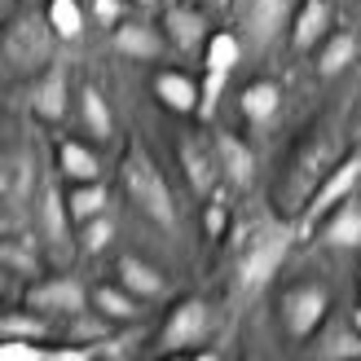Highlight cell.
Segmentation results:
<instances>
[{
	"mask_svg": "<svg viewBox=\"0 0 361 361\" xmlns=\"http://www.w3.org/2000/svg\"><path fill=\"white\" fill-rule=\"evenodd\" d=\"M339 164V137H335V128H322L304 141V150L295 154V164H291V172H286V180H282V203H286V212H300V207H309V198H313V190L326 180V172Z\"/></svg>",
	"mask_w": 361,
	"mask_h": 361,
	"instance_id": "cell-3",
	"label": "cell"
},
{
	"mask_svg": "<svg viewBox=\"0 0 361 361\" xmlns=\"http://www.w3.org/2000/svg\"><path fill=\"white\" fill-rule=\"evenodd\" d=\"M53 44H58V31L49 27V13H23L5 31V66L40 75L53 66Z\"/></svg>",
	"mask_w": 361,
	"mask_h": 361,
	"instance_id": "cell-4",
	"label": "cell"
},
{
	"mask_svg": "<svg viewBox=\"0 0 361 361\" xmlns=\"http://www.w3.org/2000/svg\"><path fill=\"white\" fill-rule=\"evenodd\" d=\"M115 49L123 58H159L164 40H159V31L146 27V23H119L115 27Z\"/></svg>",
	"mask_w": 361,
	"mask_h": 361,
	"instance_id": "cell-23",
	"label": "cell"
},
{
	"mask_svg": "<svg viewBox=\"0 0 361 361\" xmlns=\"http://www.w3.org/2000/svg\"><path fill=\"white\" fill-rule=\"evenodd\" d=\"M225 225H229V207L212 194V203H207V233H212V238H221Z\"/></svg>",
	"mask_w": 361,
	"mask_h": 361,
	"instance_id": "cell-34",
	"label": "cell"
},
{
	"mask_svg": "<svg viewBox=\"0 0 361 361\" xmlns=\"http://www.w3.org/2000/svg\"><path fill=\"white\" fill-rule=\"evenodd\" d=\"M286 13H291V0H256L247 13V27H251V40L269 44L274 35L286 27Z\"/></svg>",
	"mask_w": 361,
	"mask_h": 361,
	"instance_id": "cell-20",
	"label": "cell"
},
{
	"mask_svg": "<svg viewBox=\"0 0 361 361\" xmlns=\"http://www.w3.org/2000/svg\"><path fill=\"white\" fill-rule=\"evenodd\" d=\"M238 53H243V44L233 40L229 31H216L203 44V102H198V119L216 115L221 93H225V80L233 75V66H238Z\"/></svg>",
	"mask_w": 361,
	"mask_h": 361,
	"instance_id": "cell-5",
	"label": "cell"
},
{
	"mask_svg": "<svg viewBox=\"0 0 361 361\" xmlns=\"http://www.w3.org/2000/svg\"><path fill=\"white\" fill-rule=\"evenodd\" d=\"M93 13H97V23L115 27L119 23V0H93Z\"/></svg>",
	"mask_w": 361,
	"mask_h": 361,
	"instance_id": "cell-36",
	"label": "cell"
},
{
	"mask_svg": "<svg viewBox=\"0 0 361 361\" xmlns=\"http://www.w3.org/2000/svg\"><path fill=\"white\" fill-rule=\"evenodd\" d=\"M317 361H361V331H331L317 348Z\"/></svg>",
	"mask_w": 361,
	"mask_h": 361,
	"instance_id": "cell-29",
	"label": "cell"
},
{
	"mask_svg": "<svg viewBox=\"0 0 361 361\" xmlns=\"http://www.w3.org/2000/svg\"><path fill=\"white\" fill-rule=\"evenodd\" d=\"M71 203L58 194V180H44V190H40V229H44V238L49 247L58 251V256H66L71 251Z\"/></svg>",
	"mask_w": 361,
	"mask_h": 361,
	"instance_id": "cell-12",
	"label": "cell"
},
{
	"mask_svg": "<svg viewBox=\"0 0 361 361\" xmlns=\"http://www.w3.org/2000/svg\"><path fill=\"white\" fill-rule=\"evenodd\" d=\"M119 282L128 286L137 300H159V295L168 291V274H164V269H154V264H146L141 256H123L119 260Z\"/></svg>",
	"mask_w": 361,
	"mask_h": 361,
	"instance_id": "cell-18",
	"label": "cell"
},
{
	"mask_svg": "<svg viewBox=\"0 0 361 361\" xmlns=\"http://www.w3.org/2000/svg\"><path fill=\"white\" fill-rule=\"evenodd\" d=\"M123 194L133 198V207L141 216H150L154 225L172 229L176 225V203H172V190L159 164L150 159V150L141 141H128V154H123Z\"/></svg>",
	"mask_w": 361,
	"mask_h": 361,
	"instance_id": "cell-2",
	"label": "cell"
},
{
	"mask_svg": "<svg viewBox=\"0 0 361 361\" xmlns=\"http://www.w3.org/2000/svg\"><path fill=\"white\" fill-rule=\"evenodd\" d=\"M331 35V5L326 0H304L291 18V49H317Z\"/></svg>",
	"mask_w": 361,
	"mask_h": 361,
	"instance_id": "cell-15",
	"label": "cell"
},
{
	"mask_svg": "<svg viewBox=\"0 0 361 361\" xmlns=\"http://www.w3.org/2000/svg\"><path fill=\"white\" fill-rule=\"evenodd\" d=\"M164 31H168V40L176 49H185V53H194L198 44L212 40V35H207V18L198 9H190V5H172L164 13Z\"/></svg>",
	"mask_w": 361,
	"mask_h": 361,
	"instance_id": "cell-16",
	"label": "cell"
},
{
	"mask_svg": "<svg viewBox=\"0 0 361 361\" xmlns=\"http://www.w3.org/2000/svg\"><path fill=\"white\" fill-rule=\"evenodd\" d=\"M137 5H154V0H137Z\"/></svg>",
	"mask_w": 361,
	"mask_h": 361,
	"instance_id": "cell-40",
	"label": "cell"
},
{
	"mask_svg": "<svg viewBox=\"0 0 361 361\" xmlns=\"http://www.w3.org/2000/svg\"><path fill=\"white\" fill-rule=\"evenodd\" d=\"M0 361H44V348H35L31 339H5Z\"/></svg>",
	"mask_w": 361,
	"mask_h": 361,
	"instance_id": "cell-33",
	"label": "cell"
},
{
	"mask_svg": "<svg viewBox=\"0 0 361 361\" xmlns=\"http://www.w3.org/2000/svg\"><path fill=\"white\" fill-rule=\"evenodd\" d=\"M111 233H115V225L106 221V216H93V221H84V229H80V251H84V256H97V251H106Z\"/></svg>",
	"mask_w": 361,
	"mask_h": 361,
	"instance_id": "cell-31",
	"label": "cell"
},
{
	"mask_svg": "<svg viewBox=\"0 0 361 361\" xmlns=\"http://www.w3.org/2000/svg\"><path fill=\"white\" fill-rule=\"evenodd\" d=\"M44 361H53V353H44Z\"/></svg>",
	"mask_w": 361,
	"mask_h": 361,
	"instance_id": "cell-42",
	"label": "cell"
},
{
	"mask_svg": "<svg viewBox=\"0 0 361 361\" xmlns=\"http://www.w3.org/2000/svg\"><path fill=\"white\" fill-rule=\"evenodd\" d=\"M317 238L326 243V247H344V251H353V247H361V203L357 198H344L331 216H322L317 221Z\"/></svg>",
	"mask_w": 361,
	"mask_h": 361,
	"instance_id": "cell-13",
	"label": "cell"
},
{
	"mask_svg": "<svg viewBox=\"0 0 361 361\" xmlns=\"http://www.w3.org/2000/svg\"><path fill=\"white\" fill-rule=\"evenodd\" d=\"M88 300H93V309L106 313L111 322H133V317L141 313V309H137V295L128 291V286H97Z\"/></svg>",
	"mask_w": 361,
	"mask_h": 361,
	"instance_id": "cell-25",
	"label": "cell"
},
{
	"mask_svg": "<svg viewBox=\"0 0 361 361\" xmlns=\"http://www.w3.org/2000/svg\"><path fill=\"white\" fill-rule=\"evenodd\" d=\"M353 326H357V331H361V309H357V313H353Z\"/></svg>",
	"mask_w": 361,
	"mask_h": 361,
	"instance_id": "cell-37",
	"label": "cell"
},
{
	"mask_svg": "<svg viewBox=\"0 0 361 361\" xmlns=\"http://www.w3.org/2000/svg\"><path fill=\"white\" fill-rule=\"evenodd\" d=\"M172 361H185V357H176V353H172Z\"/></svg>",
	"mask_w": 361,
	"mask_h": 361,
	"instance_id": "cell-41",
	"label": "cell"
},
{
	"mask_svg": "<svg viewBox=\"0 0 361 361\" xmlns=\"http://www.w3.org/2000/svg\"><path fill=\"white\" fill-rule=\"evenodd\" d=\"M106 313H97V317H88V313H75V326H71V339L75 344H102L106 339Z\"/></svg>",
	"mask_w": 361,
	"mask_h": 361,
	"instance_id": "cell-32",
	"label": "cell"
},
{
	"mask_svg": "<svg viewBox=\"0 0 361 361\" xmlns=\"http://www.w3.org/2000/svg\"><path fill=\"white\" fill-rule=\"evenodd\" d=\"M97 361H128V357H97Z\"/></svg>",
	"mask_w": 361,
	"mask_h": 361,
	"instance_id": "cell-39",
	"label": "cell"
},
{
	"mask_svg": "<svg viewBox=\"0 0 361 361\" xmlns=\"http://www.w3.org/2000/svg\"><path fill=\"white\" fill-rule=\"evenodd\" d=\"M5 260H9L13 269H23V274H35V256H31L27 247L18 251V243H5Z\"/></svg>",
	"mask_w": 361,
	"mask_h": 361,
	"instance_id": "cell-35",
	"label": "cell"
},
{
	"mask_svg": "<svg viewBox=\"0 0 361 361\" xmlns=\"http://www.w3.org/2000/svg\"><path fill=\"white\" fill-rule=\"evenodd\" d=\"M278 102H282V88H278L274 80H256V84H247V88H243V97H238L243 115H247L251 123H269V119L278 115Z\"/></svg>",
	"mask_w": 361,
	"mask_h": 361,
	"instance_id": "cell-24",
	"label": "cell"
},
{
	"mask_svg": "<svg viewBox=\"0 0 361 361\" xmlns=\"http://www.w3.org/2000/svg\"><path fill=\"white\" fill-rule=\"evenodd\" d=\"M212 331V309H207V300H180L176 309L168 313L164 322V331H159V348L164 353H180V348H194V344H203Z\"/></svg>",
	"mask_w": 361,
	"mask_h": 361,
	"instance_id": "cell-7",
	"label": "cell"
},
{
	"mask_svg": "<svg viewBox=\"0 0 361 361\" xmlns=\"http://www.w3.org/2000/svg\"><path fill=\"white\" fill-rule=\"evenodd\" d=\"M154 97L168 106L176 115H190L198 111V102H203V88H198L190 75H180V71H159L154 75Z\"/></svg>",
	"mask_w": 361,
	"mask_h": 361,
	"instance_id": "cell-17",
	"label": "cell"
},
{
	"mask_svg": "<svg viewBox=\"0 0 361 361\" xmlns=\"http://www.w3.org/2000/svg\"><path fill=\"white\" fill-rule=\"evenodd\" d=\"M31 185H35V159H31V150H13L5 159V203L9 207L27 203Z\"/></svg>",
	"mask_w": 361,
	"mask_h": 361,
	"instance_id": "cell-22",
	"label": "cell"
},
{
	"mask_svg": "<svg viewBox=\"0 0 361 361\" xmlns=\"http://www.w3.org/2000/svg\"><path fill=\"white\" fill-rule=\"evenodd\" d=\"M80 119H84V128H88V133H93L97 141H106V137H111V133H115V119H111V106H106V97L97 93V88H93V84H88V88H84V93H80Z\"/></svg>",
	"mask_w": 361,
	"mask_h": 361,
	"instance_id": "cell-26",
	"label": "cell"
},
{
	"mask_svg": "<svg viewBox=\"0 0 361 361\" xmlns=\"http://www.w3.org/2000/svg\"><path fill=\"white\" fill-rule=\"evenodd\" d=\"M326 286L322 282H295L291 291L282 295V326L291 339H309L317 326H322V317H326Z\"/></svg>",
	"mask_w": 361,
	"mask_h": 361,
	"instance_id": "cell-8",
	"label": "cell"
},
{
	"mask_svg": "<svg viewBox=\"0 0 361 361\" xmlns=\"http://www.w3.org/2000/svg\"><path fill=\"white\" fill-rule=\"evenodd\" d=\"M58 168L66 180H75V185H84V180H102V159L80 146V141H62L58 146Z\"/></svg>",
	"mask_w": 361,
	"mask_h": 361,
	"instance_id": "cell-19",
	"label": "cell"
},
{
	"mask_svg": "<svg viewBox=\"0 0 361 361\" xmlns=\"http://www.w3.org/2000/svg\"><path fill=\"white\" fill-rule=\"evenodd\" d=\"M66 102H71V84H66V66L62 62H53L49 71H40L31 84V111L35 119H44V123H58L66 115Z\"/></svg>",
	"mask_w": 361,
	"mask_h": 361,
	"instance_id": "cell-11",
	"label": "cell"
},
{
	"mask_svg": "<svg viewBox=\"0 0 361 361\" xmlns=\"http://www.w3.org/2000/svg\"><path fill=\"white\" fill-rule=\"evenodd\" d=\"M176 159H180V172H185L190 190H194L198 198H212L216 185H221V176H225V172H221V159H216V141L190 133V137H180Z\"/></svg>",
	"mask_w": 361,
	"mask_h": 361,
	"instance_id": "cell-9",
	"label": "cell"
},
{
	"mask_svg": "<svg viewBox=\"0 0 361 361\" xmlns=\"http://www.w3.org/2000/svg\"><path fill=\"white\" fill-rule=\"evenodd\" d=\"M66 203H71L75 225L93 221V216H106V185H102V180H84V185H75L66 194Z\"/></svg>",
	"mask_w": 361,
	"mask_h": 361,
	"instance_id": "cell-27",
	"label": "cell"
},
{
	"mask_svg": "<svg viewBox=\"0 0 361 361\" xmlns=\"http://www.w3.org/2000/svg\"><path fill=\"white\" fill-rule=\"evenodd\" d=\"M194 361H216V357H212V353H198V357H194Z\"/></svg>",
	"mask_w": 361,
	"mask_h": 361,
	"instance_id": "cell-38",
	"label": "cell"
},
{
	"mask_svg": "<svg viewBox=\"0 0 361 361\" xmlns=\"http://www.w3.org/2000/svg\"><path fill=\"white\" fill-rule=\"evenodd\" d=\"M216 159H221V172L233 190H247L251 176H256V154L247 150V141H238L233 133H216Z\"/></svg>",
	"mask_w": 361,
	"mask_h": 361,
	"instance_id": "cell-14",
	"label": "cell"
},
{
	"mask_svg": "<svg viewBox=\"0 0 361 361\" xmlns=\"http://www.w3.org/2000/svg\"><path fill=\"white\" fill-rule=\"evenodd\" d=\"M49 27L58 31V40H80L84 35V9L80 0H49Z\"/></svg>",
	"mask_w": 361,
	"mask_h": 361,
	"instance_id": "cell-28",
	"label": "cell"
},
{
	"mask_svg": "<svg viewBox=\"0 0 361 361\" xmlns=\"http://www.w3.org/2000/svg\"><path fill=\"white\" fill-rule=\"evenodd\" d=\"M84 304H88V291L75 278H44V282H35L27 291V309H35V313L75 317V313H84Z\"/></svg>",
	"mask_w": 361,
	"mask_h": 361,
	"instance_id": "cell-10",
	"label": "cell"
},
{
	"mask_svg": "<svg viewBox=\"0 0 361 361\" xmlns=\"http://www.w3.org/2000/svg\"><path fill=\"white\" fill-rule=\"evenodd\" d=\"M0 331H5V339H44L49 335V322L44 317H35V309L31 313H5L0 317Z\"/></svg>",
	"mask_w": 361,
	"mask_h": 361,
	"instance_id": "cell-30",
	"label": "cell"
},
{
	"mask_svg": "<svg viewBox=\"0 0 361 361\" xmlns=\"http://www.w3.org/2000/svg\"><path fill=\"white\" fill-rule=\"evenodd\" d=\"M353 58H357V35L339 27V31H331L326 40H322V53H317V71H322L326 80H335V75H339L344 66H353Z\"/></svg>",
	"mask_w": 361,
	"mask_h": 361,
	"instance_id": "cell-21",
	"label": "cell"
},
{
	"mask_svg": "<svg viewBox=\"0 0 361 361\" xmlns=\"http://www.w3.org/2000/svg\"><path fill=\"white\" fill-rule=\"evenodd\" d=\"M286 251H291V229L282 221H256L238 233V247H233V286H238L243 300L260 295L269 286V278H278Z\"/></svg>",
	"mask_w": 361,
	"mask_h": 361,
	"instance_id": "cell-1",
	"label": "cell"
},
{
	"mask_svg": "<svg viewBox=\"0 0 361 361\" xmlns=\"http://www.w3.org/2000/svg\"><path fill=\"white\" fill-rule=\"evenodd\" d=\"M357 180H361V146L353 150V154H344L339 164L326 172V180L313 190V198H309V207H304V229H313L322 216H331L344 198H353V190H357Z\"/></svg>",
	"mask_w": 361,
	"mask_h": 361,
	"instance_id": "cell-6",
	"label": "cell"
}]
</instances>
